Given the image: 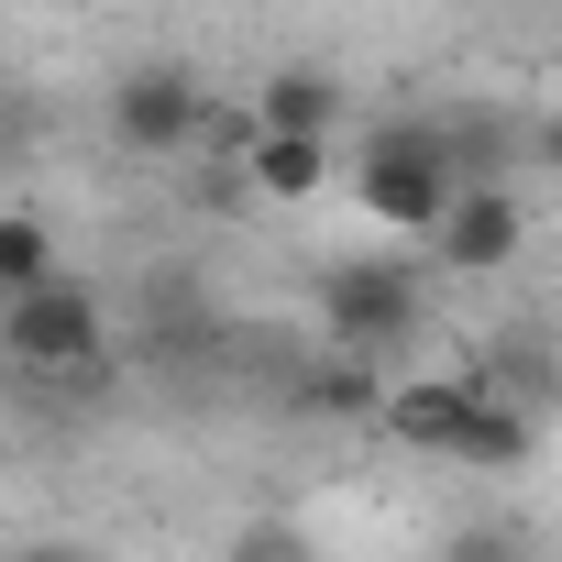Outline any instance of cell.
Here are the masks:
<instances>
[{"instance_id":"6da1fadb","label":"cell","mask_w":562,"mask_h":562,"mask_svg":"<svg viewBox=\"0 0 562 562\" xmlns=\"http://www.w3.org/2000/svg\"><path fill=\"white\" fill-rule=\"evenodd\" d=\"M452 188H463L452 122H386V133H364V144H353V210H364V221H386V232H408V243H430V232H441Z\"/></svg>"},{"instance_id":"7a4b0ae2","label":"cell","mask_w":562,"mask_h":562,"mask_svg":"<svg viewBox=\"0 0 562 562\" xmlns=\"http://www.w3.org/2000/svg\"><path fill=\"white\" fill-rule=\"evenodd\" d=\"M0 353H12L23 375H100L111 364V299L56 265V276H34V288L0 299Z\"/></svg>"},{"instance_id":"3957f363","label":"cell","mask_w":562,"mask_h":562,"mask_svg":"<svg viewBox=\"0 0 562 562\" xmlns=\"http://www.w3.org/2000/svg\"><path fill=\"white\" fill-rule=\"evenodd\" d=\"M430 321V299H419V265H397V254H342V265H321V342L331 353H397L408 331Z\"/></svg>"},{"instance_id":"277c9868","label":"cell","mask_w":562,"mask_h":562,"mask_svg":"<svg viewBox=\"0 0 562 562\" xmlns=\"http://www.w3.org/2000/svg\"><path fill=\"white\" fill-rule=\"evenodd\" d=\"M199 133H210V89H199L188 56L122 67V89H111V144H122V155H188Z\"/></svg>"},{"instance_id":"5b68a950","label":"cell","mask_w":562,"mask_h":562,"mask_svg":"<svg viewBox=\"0 0 562 562\" xmlns=\"http://www.w3.org/2000/svg\"><path fill=\"white\" fill-rule=\"evenodd\" d=\"M518 243H529V210H518L496 177H463L452 210H441V232H430V254H441L452 276H507Z\"/></svg>"},{"instance_id":"8992f818","label":"cell","mask_w":562,"mask_h":562,"mask_svg":"<svg viewBox=\"0 0 562 562\" xmlns=\"http://www.w3.org/2000/svg\"><path fill=\"white\" fill-rule=\"evenodd\" d=\"M331 166H342V133H265V122H243V188L276 199V210H310L331 188Z\"/></svg>"},{"instance_id":"52a82bcc","label":"cell","mask_w":562,"mask_h":562,"mask_svg":"<svg viewBox=\"0 0 562 562\" xmlns=\"http://www.w3.org/2000/svg\"><path fill=\"white\" fill-rule=\"evenodd\" d=\"M243 122H265V133H342V122H353V89H342L331 67L288 56V67H265V89H254Z\"/></svg>"},{"instance_id":"ba28073f","label":"cell","mask_w":562,"mask_h":562,"mask_svg":"<svg viewBox=\"0 0 562 562\" xmlns=\"http://www.w3.org/2000/svg\"><path fill=\"white\" fill-rule=\"evenodd\" d=\"M529 441H540V419H529L518 397L474 386V397H463V419H452V441H441V463H463V474H518V463H529Z\"/></svg>"},{"instance_id":"9c48e42d","label":"cell","mask_w":562,"mask_h":562,"mask_svg":"<svg viewBox=\"0 0 562 562\" xmlns=\"http://www.w3.org/2000/svg\"><path fill=\"white\" fill-rule=\"evenodd\" d=\"M463 397H474V375H408V386H386L375 430H386V441H408V452H441V441H452V419H463Z\"/></svg>"},{"instance_id":"30bf717a","label":"cell","mask_w":562,"mask_h":562,"mask_svg":"<svg viewBox=\"0 0 562 562\" xmlns=\"http://www.w3.org/2000/svg\"><path fill=\"white\" fill-rule=\"evenodd\" d=\"M299 408H310V419H375L386 386L364 375V353H321V364L299 375Z\"/></svg>"},{"instance_id":"8fae6325","label":"cell","mask_w":562,"mask_h":562,"mask_svg":"<svg viewBox=\"0 0 562 562\" xmlns=\"http://www.w3.org/2000/svg\"><path fill=\"white\" fill-rule=\"evenodd\" d=\"M67 254H56V221L45 210H0V299L12 288H34V276H56Z\"/></svg>"},{"instance_id":"7c38bea8","label":"cell","mask_w":562,"mask_h":562,"mask_svg":"<svg viewBox=\"0 0 562 562\" xmlns=\"http://www.w3.org/2000/svg\"><path fill=\"white\" fill-rule=\"evenodd\" d=\"M441 562H529V540H518V518H463L441 540Z\"/></svg>"},{"instance_id":"4fadbf2b","label":"cell","mask_w":562,"mask_h":562,"mask_svg":"<svg viewBox=\"0 0 562 562\" xmlns=\"http://www.w3.org/2000/svg\"><path fill=\"white\" fill-rule=\"evenodd\" d=\"M221 562H321V551H310V529H288V518H254Z\"/></svg>"},{"instance_id":"5bb4252c","label":"cell","mask_w":562,"mask_h":562,"mask_svg":"<svg viewBox=\"0 0 562 562\" xmlns=\"http://www.w3.org/2000/svg\"><path fill=\"white\" fill-rule=\"evenodd\" d=\"M529 155H540V166H551V177H562V111H551V122H540V133H529Z\"/></svg>"},{"instance_id":"9a60e30c","label":"cell","mask_w":562,"mask_h":562,"mask_svg":"<svg viewBox=\"0 0 562 562\" xmlns=\"http://www.w3.org/2000/svg\"><path fill=\"white\" fill-rule=\"evenodd\" d=\"M12 562H89V551H67V540H34V551H12Z\"/></svg>"},{"instance_id":"2e32d148","label":"cell","mask_w":562,"mask_h":562,"mask_svg":"<svg viewBox=\"0 0 562 562\" xmlns=\"http://www.w3.org/2000/svg\"><path fill=\"white\" fill-rule=\"evenodd\" d=\"M551 562H562V551H551Z\"/></svg>"}]
</instances>
